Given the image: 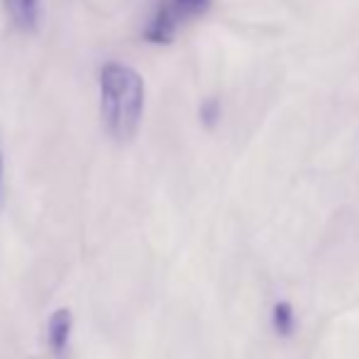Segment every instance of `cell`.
<instances>
[{"label":"cell","mask_w":359,"mask_h":359,"mask_svg":"<svg viewBox=\"0 0 359 359\" xmlns=\"http://www.w3.org/2000/svg\"><path fill=\"white\" fill-rule=\"evenodd\" d=\"M72 332H74V316L69 308H59V311H54L52 316H49L47 345L57 359L67 357L69 342H72Z\"/></svg>","instance_id":"3"},{"label":"cell","mask_w":359,"mask_h":359,"mask_svg":"<svg viewBox=\"0 0 359 359\" xmlns=\"http://www.w3.org/2000/svg\"><path fill=\"white\" fill-rule=\"evenodd\" d=\"M144 113V79L125 64L110 62L100 69V118L105 133L118 142L137 135Z\"/></svg>","instance_id":"1"},{"label":"cell","mask_w":359,"mask_h":359,"mask_svg":"<svg viewBox=\"0 0 359 359\" xmlns=\"http://www.w3.org/2000/svg\"><path fill=\"white\" fill-rule=\"evenodd\" d=\"M0 194H3V151H0Z\"/></svg>","instance_id":"8"},{"label":"cell","mask_w":359,"mask_h":359,"mask_svg":"<svg viewBox=\"0 0 359 359\" xmlns=\"http://www.w3.org/2000/svg\"><path fill=\"white\" fill-rule=\"evenodd\" d=\"M184 20V13L176 8L174 0H164V3L156 8L154 18L147 22L144 27V39L151 44H171L176 37V27Z\"/></svg>","instance_id":"2"},{"label":"cell","mask_w":359,"mask_h":359,"mask_svg":"<svg viewBox=\"0 0 359 359\" xmlns=\"http://www.w3.org/2000/svg\"><path fill=\"white\" fill-rule=\"evenodd\" d=\"M3 8L8 13L10 22L18 29H29L37 27L39 22V0H3Z\"/></svg>","instance_id":"4"},{"label":"cell","mask_w":359,"mask_h":359,"mask_svg":"<svg viewBox=\"0 0 359 359\" xmlns=\"http://www.w3.org/2000/svg\"><path fill=\"white\" fill-rule=\"evenodd\" d=\"M271 323H274V330L279 337H291L296 332V316H293V308L288 301H279L271 313Z\"/></svg>","instance_id":"5"},{"label":"cell","mask_w":359,"mask_h":359,"mask_svg":"<svg viewBox=\"0 0 359 359\" xmlns=\"http://www.w3.org/2000/svg\"><path fill=\"white\" fill-rule=\"evenodd\" d=\"M201 120H203L205 128H213L217 120H220V103L215 98L203 100V105H201Z\"/></svg>","instance_id":"6"},{"label":"cell","mask_w":359,"mask_h":359,"mask_svg":"<svg viewBox=\"0 0 359 359\" xmlns=\"http://www.w3.org/2000/svg\"><path fill=\"white\" fill-rule=\"evenodd\" d=\"M176 8L184 13V18H189V15H198L203 13L205 8H208L210 0H174Z\"/></svg>","instance_id":"7"}]
</instances>
